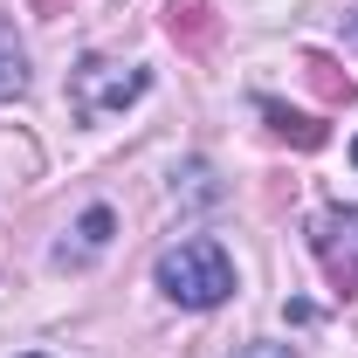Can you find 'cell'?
<instances>
[{"mask_svg":"<svg viewBox=\"0 0 358 358\" xmlns=\"http://www.w3.org/2000/svg\"><path fill=\"white\" fill-rule=\"evenodd\" d=\"M159 289L173 296L179 310H214V303L234 296V262H227L221 241H207V234L173 241V248L159 255Z\"/></svg>","mask_w":358,"mask_h":358,"instance_id":"cell-1","label":"cell"},{"mask_svg":"<svg viewBox=\"0 0 358 358\" xmlns=\"http://www.w3.org/2000/svg\"><path fill=\"white\" fill-rule=\"evenodd\" d=\"M145 69H117V62H83L76 76H69V96H76V110L83 117H110V110H124L145 96Z\"/></svg>","mask_w":358,"mask_h":358,"instance_id":"cell-2","label":"cell"},{"mask_svg":"<svg viewBox=\"0 0 358 358\" xmlns=\"http://www.w3.org/2000/svg\"><path fill=\"white\" fill-rule=\"evenodd\" d=\"M310 248L317 262L331 268V282H358V207H331V214H317L310 221Z\"/></svg>","mask_w":358,"mask_h":358,"instance_id":"cell-3","label":"cell"},{"mask_svg":"<svg viewBox=\"0 0 358 358\" xmlns=\"http://www.w3.org/2000/svg\"><path fill=\"white\" fill-rule=\"evenodd\" d=\"M21 90H28V55L0 35V103H7V96H21Z\"/></svg>","mask_w":358,"mask_h":358,"instance_id":"cell-4","label":"cell"},{"mask_svg":"<svg viewBox=\"0 0 358 358\" xmlns=\"http://www.w3.org/2000/svg\"><path fill=\"white\" fill-rule=\"evenodd\" d=\"M262 117H268V124H275V131H282V138L296 131V145H317V138H324V131H317V124H310V117H289L282 103H262Z\"/></svg>","mask_w":358,"mask_h":358,"instance_id":"cell-5","label":"cell"},{"mask_svg":"<svg viewBox=\"0 0 358 358\" xmlns=\"http://www.w3.org/2000/svg\"><path fill=\"white\" fill-rule=\"evenodd\" d=\"M110 227H117V221H110V207H90L76 234H83V248H103V241H110Z\"/></svg>","mask_w":358,"mask_h":358,"instance_id":"cell-6","label":"cell"},{"mask_svg":"<svg viewBox=\"0 0 358 358\" xmlns=\"http://www.w3.org/2000/svg\"><path fill=\"white\" fill-rule=\"evenodd\" d=\"M234 358H296V352H289V345H241Z\"/></svg>","mask_w":358,"mask_h":358,"instance_id":"cell-7","label":"cell"},{"mask_svg":"<svg viewBox=\"0 0 358 358\" xmlns=\"http://www.w3.org/2000/svg\"><path fill=\"white\" fill-rule=\"evenodd\" d=\"M352 166H358V138H352Z\"/></svg>","mask_w":358,"mask_h":358,"instance_id":"cell-8","label":"cell"},{"mask_svg":"<svg viewBox=\"0 0 358 358\" xmlns=\"http://www.w3.org/2000/svg\"><path fill=\"white\" fill-rule=\"evenodd\" d=\"M352 35H358V14H352Z\"/></svg>","mask_w":358,"mask_h":358,"instance_id":"cell-9","label":"cell"},{"mask_svg":"<svg viewBox=\"0 0 358 358\" xmlns=\"http://www.w3.org/2000/svg\"><path fill=\"white\" fill-rule=\"evenodd\" d=\"M28 358H42V352H28Z\"/></svg>","mask_w":358,"mask_h":358,"instance_id":"cell-10","label":"cell"}]
</instances>
